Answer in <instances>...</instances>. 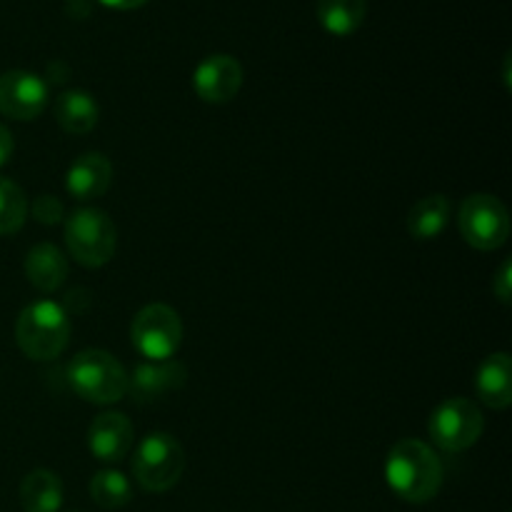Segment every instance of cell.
Wrapping results in <instances>:
<instances>
[{
	"label": "cell",
	"mask_w": 512,
	"mask_h": 512,
	"mask_svg": "<svg viewBox=\"0 0 512 512\" xmlns=\"http://www.w3.org/2000/svg\"><path fill=\"white\" fill-rule=\"evenodd\" d=\"M445 470L430 445L420 440H400L390 448L385 460V480L388 488L400 500L423 505L440 493Z\"/></svg>",
	"instance_id": "obj_1"
},
{
	"label": "cell",
	"mask_w": 512,
	"mask_h": 512,
	"mask_svg": "<svg viewBox=\"0 0 512 512\" xmlns=\"http://www.w3.org/2000/svg\"><path fill=\"white\" fill-rule=\"evenodd\" d=\"M68 383L78 398L93 405H113L128 395V373L105 350H83L68 365Z\"/></svg>",
	"instance_id": "obj_2"
},
{
	"label": "cell",
	"mask_w": 512,
	"mask_h": 512,
	"mask_svg": "<svg viewBox=\"0 0 512 512\" xmlns=\"http://www.w3.org/2000/svg\"><path fill=\"white\" fill-rule=\"evenodd\" d=\"M15 340L30 360H53L70 340L68 313L53 300L30 303L15 323Z\"/></svg>",
	"instance_id": "obj_3"
},
{
	"label": "cell",
	"mask_w": 512,
	"mask_h": 512,
	"mask_svg": "<svg viewBox=\"0 0 512 512\" xmlns=\"http://www.w3.org/2000/svg\"><path fill=\"white\" fill-rule=\"evenodd\" d=\"M65 245L83 268H103L118 245L113 220L98 208H78L65 218Z\"/></svg>",
	"instance_id": "obj_4"
},
{
	"label": "cell",
	"mask_w": 512,
	"mask_h": 512,
	"mask_svg": "<svg viewBox=\"0 0 512 512\" xmlns=\"http://www.w3.org/2000/svg\"><path fill=\"white\" fill-rule=\"evenodd\" d=\"M185 470L183 445L168 433H150L140 440L133 455V475L148 493H168Z\"/></svg>",
	"instance_id": "obj_5"
},
{
	"label": "cell",
	"mask_w": 512,
	"mask_h": 512,
	"mask_svg": "<svg viewBox=\"0 0 512 512\" xmlns=\"http://www.w3.org/2000/svg\"><path fill=\"white\" fill-rule=\"evenodd\" d=\"M485 428L483 413L468 398H448L430 413L428 433L445 453H463L473 448Z\"/></svg>",
	"instance_id": "obj_6"
},
{
	"label": "cell",
	"mask_w": 512,
	"mask_h": 512,
	"mask_svg": "<svg viewBox=\"0 0 512 512\" xmlns=\"http://www.w3.org/2000/svg\"><path fill=\"white\" fill-rule=\"evenodd\" d=\"M458 225L465 243L475 250H498L508 243L510 215L495 195L475 193L463 200L458 210Z\"/></svg>",
	"instance_id": "obj_7"
},
{
	"label": "cell",
	"mask_w": 512,
	"mask_h": 512,
	"mask_svg": "<svg viewBox=\"0 0 512 512\" xmlns=\"http://www.w3.org/2000/svg\"><path fill=\"white\" fill-rule=\"evenodd\" d=\"M183 340L178 313L163 303L145 305L130 325V343L145 360H170Z\"/></svg>",
	"instance_id": "obj_8"
},
{
	"label": "cell",
	"mask_w": 512,
	"mask_h": 512,
	"mask_svg": "<svg viewBox=\"0 0 512 512\" xmlns=\"http://www.w3.org/2000/svg\"><path fill=\"white\" fill-rule=\"evenodd\" d=\"M48 105V85L28 70H8L0 75V115L13 120H33Z\"/></svg>",
	"instance_id": "obj_9"
},
{
	"label": "cell",
	"mask_w": 512,
	"mask_h": 512,
	"mask_svg": "<svg viewBox=\"0 0 512 512\" xmlns=\"http://www.w3.org/2000/svg\"><path fill=\"white\" fill-rule=\"evenodd\" d=\"M240 85H243V68L233 55H210L193 73V88L205 103H230L240 93Z\"/></svg>",
	"instance_id": "obj_10"
},
{
	"label": "cell",
	"mask_w": 512,
	"mask_h": 512,
	"mask_svg": "<svg viewBox=\"0 0 512 512\" xmlns=\"http://www.w3.org/2000/svg\"><path fill=\"white\" fill-rule=\"evenodd\" d=\"M185 368L178 360H148L128 375V393L135 403H153L183 388Z\"/></svg>",
	"instance_id": "obj_11"
},
{
	"label": "cell",
	"mask_w": 512,
	"mask_h": 512,
	"mask_svg": "<svg viewBox=\"0 0 512 512\" xmlns=\"http://www.w3.org/2000/svg\"><path fill=\"white\" fill-rule=\"evenodd\" d=\"M135 443V428L123 413H100L90 423L88 448L100 463H120Z\"/></svg>",
	"instance_id": "obj_12"
},
{
	"label": "cell",
	"mask_w": 512,
	"mask_h": 512,
	"mask_svg": "<svg viewBox=\"0 0 512 512\" xmlns=\"http://www.w3.org/2000/svg\"><path fill=\"white\" fill-rule=\"evenodd\" d=\"M113 165L103 153H83L65 173V190L75 200H95L110 188Z\"/></svg>",
	"instance_id": "obj_13"
},
{
	"label": "cell",
	"mask_w": 512,
	"mask_h": 512,
	"mask_svg": "<svg viewBox=\"0 0 512 512\" xmlns=\"http://www.w3.org/2000/svg\"><path fill=\"white\" fill-rule=\"evenodd\" d=\"M25 278L40 293H55L68 278V260L53 243H40L25 255Z\"/></svg>",
	"instance_id": "obj_14"
},
{
	"label": "cell",
	"mask_w": 512,
	"mask_h": 512,
	"mask_svg": "<svg viewBox=\"0 0 512 512\" xmlns=\"http://www.w3.org/2000/svg\"><path fill=\"white\" fill-rule=\"evenodd\" d=\"M478 395L488 408L505 410L512 403V363L508 353H493L478 370Z\"/></svg>",
	"instance_id": "obj_15"
},
{
	"label": "cell",
	"mask_w": 512,
	"mask_h": 512,
	"mask_svg": "<svg viewBox=\"0 0 512 512\" xmlns=\"http://www.w3.org/2000/svg\"><path fill=\"white\" fill-rule=\"evenodd\" d=\"M55 120L70 135H85L98 125L100 108L95 98L85 90H65L55 98Z\"/></svg>",
	"instance_id": "obj_16"
},
{
	"label": "cell",
	"mask_w": 512,
	"mask_h": 512,
	"mask_svg": "<svg viewBox=\"0 0 512 512\" xmlns=\"http://www.w3.org/2000/svg\"><path fill=\"white\" fill-rule=\"evenodd\" d=\"M453 215V205L443 193L418 200L408 213V233L415 240H435L445 233Z\"/></svg>",
	"instance_id": "obj_17"
},
{
	"label": "cell",
	"mask_w": 512,
	"mask_h": 512,
	"mask_svg": "<svg viewBox=\"0 0 512 512\" xmlns=\"http://www.w3.org/2000/svg\"><path fill=\"white\" fill-rule=\"evenodd\" d=\"M20 503L25 512H58L63 505V483L53 470H33L20 483Z\"/></svg>",
	"instance_id": "obj_18"
},
{
	"label": "cell",
	"mask_w": 512,
	"mask_h": 512,
	"mask_svg": "<svg viewBox=\"0 0 512 512\" xmlns=\"http://www.w3.org/2000/svg\"><path fill=\"white\" fill-rule=\"evenodd\" d=\"M315 10H318V20L325 33L345 38L363 25L368 0H318Z\"/></svg>",
	"instance_id": "obj_19"
},
{
	"label": "cell",
	"mask_w": 512,
	"mask_h": 512,
	"mask_svg": "<svg viewBox=\"0 0 512 512\" xmlns=\"http://www.w3.org/2000/svg\"><path fill=\"white\" fill-rule=\"evenodd\" d=\"M90 498L98 508L103 510H118L123 505L130 503L133 498V490H130L128 478H125L120 470L105 468L98 470L90 480Z\"/></svg>",
	"instance_id": "obj_20"
},
{
	"label": "cell",
	"mask_w": 512,
	"mask_h": 512,
	"mask_svg": "<svg viewBox=\"0 0 512 512\" xmlns=\"http://www.w3.org/2000/svg\"><path fill=\"white\" fill-rule=\"evenodd\" d=\"M28 218V198L13 180L0 178V235H13Z\"/></svg>",
	"instance_id": "obj_21"
},
{
	"label": "cell",
	"mask_w": 512,
	"mask_h": 512,
	"mask_svg": "<svg viewBox=\"0 0 512 512\" xmlns=\"http://www.w3.org/2000/svg\"><path fill=\"white\" fill-rule=\"evenodd\" d=\"M63 215H65L63 203H60L58 198H53V195H40V198H35L33 218L38 220V223L55 225L63 220Z\"/></svg>",
	"instance_id": "obj_22"
},
{
	"label": "cell",
	"mask_w": 512,
	"mask_h": 512,
	"mask_svg": "<svg viewBox=\"0 0 512 512\" xmlns=\"http://www.w3.org/2000/svg\"><path fill=\"white\" fill-rule=\"evenodd\" d=\"M493 293H495V298L500 300V303L510 305V293H512V265H510V260H505V263L500 265L498 275L493 278Z\"/></svg>",
	"instance_id": "obj_23"
},
{
	"label": "cell",
	"mask_w": 512,
	"mask_h": 512,
	"mask_svg": "<svg viewBox=\"0 0 512 512\" xmlns=\"http://www.w3.org/2000/svg\"><path fill=\"white\" fill-rule=\"evenodd\" d=\"M13 150H15L13 135H10V130L5 128V125H0V168L8 163L10 155H13Z\"/></svg>",
	"instance_id": "obj_24"
},
{
	"label": "cell",
	"mask_w": 512,
	"mask_h": 512,
	"mask_svg": "<svg viewBox=\"0 0 512 512\" xmlns=\"http://www.w3.org/2000/svg\"><path fill=\"white\" fill-rule=\"evenodd\" d=\"M100 5H105V8H113V10H138L143 8L148 0H98Z\"/></svg>",
	"instance_id": "obj_25"
}]
</instances>
